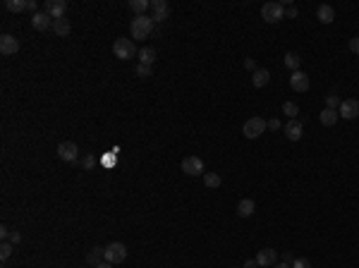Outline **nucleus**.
Listing matches in <instances>:
<instances>
[{
	"label": "nucleus",
	"mask_w": 359,
	"mask_h": 268,
	"mask_svg": "<svg viewBox=\"0 0 359 268\" xmlns=\"http://www.w3.org/2000/svg\"><path fill=\"white\" fill-rule=\"evenodd\" d=\"M156 29V22L149 17V15H137L130 24V31H132V38H149V34H153Z\"/></svg>",
	"instance_id": "nucleus-1"
},
{
	"label": "nucleus",
	"mask_w": 359,
	"mask_h": 268,
	"mask_svg": "<svg viewBox=\"0 0 359 268\" xmlns=\"http://www.w3.org/2000/svg\"><path fill=\"white\" fill-rule=\"evenodd\" d=\"M113 55L117 60H132L134 55H139L137 46H134V41L132 38H115V43H113Z\"/></svg>",
	"instance_id": "nucleus-2"
},
{
	"label": "nucleus",
	"mask_w": 359,
	"mask_h": 268,
	"mask_svg": "<svg viewBox=\"0 0 359 268\" xmlns=\"http://www.w3.org/2000/svg\"><path fill=\"white\" fill-rule=\"evenodd\" d=\"M266 129H268V122H266L264 118H259V115L249 118L247 122L242 125V134H245L247 139H259Z\"/></svg>",
	"instance_id": "nucleus-3"
},
{
	"label": "nucleus",
	"mask_w": 359,
	"mask_h": 268,
	"mask_svg": "<svg viewBox=\"0 0 359 268\" xmlns=\"http://www.w3.org/2000/svg\"><path fill=\"white\" fill-rule=\"evenodd\" d=\"M261 17H264V22H268V24L283 22V19H285V7H283V2H266V5L261 7Z\"/></svg>",
	"instance_id": "nucleus-4"
},
{
	"label": "nucleus",
	"mask_w": 359,
	"mask_h": 268,
	"mask_svg": "<svg viewBox=\"0 0 359 268\" xmlns=\"http://www.w3.org/2000/svg\"><path fill=\"white\" fill-rule=\"evenodd\" d=\"M127 259V247L122 242H111L106 247V261L108 264H122Z\"/></svg>",
	"instance_id": "nucleus-5"
},
{
	"label": "nucleus",
	"mask_w": 359,
	"mask_h": 268,
	"mask_svg": "<svg viewBox=\"0 0 359 268\" xmlns=\"http://www.w3.org/2000/svg\"><path fill=\"white\" fill-rule=\"evenodd\" d=\"M182 173L189 175V178H196V175H204V161L199 156H187L182 161Z\"/></svg>",
	"instance_id": "nucleus-6"
},
{
	"label": "nucleus",
	"mask_w": 359,
	"mask_h": 268,
	"mask_svg": "<svg viewBox=\"0 0 359 268\" xmlns=\"http://www.w3.org/2000/svg\"><path fill=\"white\" fill-rule=\"evenodd\" d=\"M340 118L342 120H357L359 118V101L357 98H345L340 103Z\"/></svg>",
	"instance_id": "nucleus-7"
},
{
	"label": "nucleus",
	"mask_w": 359,
	"mask_h": 268,
	"mask_svg": "<svg viewBox=\"0 0 359 268\" xmlns=\"http://www.w3.org/2000/svg\"><path fill=\"white\" fill-rule=\"evenodd\" d=\"M256 264H259V268L276 266V264H278L276 249H271V247H264V249H259V254H256Z\"/></svg>",
	"instance_id": "nucleus-8"
},
{
	"label": "nucleus",
	"mask_w": 359,
	"mask_h": 268,
	"mask_svg": "<svg viewBox=\"0 0 359 268\" xmlns=\"http://www.w3.org/2000/svg\"><path fill=\"white\" fill-rule=\"evenodd\" d=\"M57 156H60V161L72 163V161H77L79 149H77V144H75V142H62V144L57 146Z\"/></svg>",
	"instance_id": "nucleus-9"
},
{
	"label": "nucleus",
	"mask_w": 359,
	"mask_h": 268,
	"mask_svg": "<svg viewBox=\"0 0 359 268\" xmlns=\"http://www.w3.org/2000/svg\"><path fill=\"white\" fill-rule=\"evenodd\" d=\"M290 87H292V91H297V93H304V91H309L311 82H309V77L304 74L302 70H297V72L290 74Z\"/></svg>",
	"instance_id": "nucleus-10"
},
{
	"label": "nucleus",
	"mask_w": 359,
	"mask_h": 268,
	"mask_svg": "<svg viewBox=\"0 0 359 268\" xmlns=\"http://www.w3.org/2000/svg\"><path fill=\"white\" fill-rule=\"evenodd\" d=\"M168 15H170V7L166 0H151V19L153 22H166Z\"/></svg>",
	"instance_id": "nucleus-11"
},
{
	"label": "nucleus",
	"mask_w": 359,
	"mask_h": 268,
	"mask_svg": "<svg viewBox=\"0 0 359 268\" xmlns=\"http://www.w3.org/2000/svg\"><path fill=\"white\" fill-rule=\"evenodd\" d=\"M19 51V41L12 34H2L0 36V53L2 55H15Z\"/></svg>",
	"instance_id": "nucleus-12"
},
{
	"label": "nucleus",
	"mask_w": 359,
	"mask_h": 268,
	"mask_svg": "<svg viewBox=\"0 0 359 268\" xmlns=\"http://www.w3.org/2000/svg\"><path fill=\"white\" fill-rule=\"evenodd\" d=\"M46 12L53 19H62V15L67 12V2L65 0H46Z\"/></svg>",
	"instance_id": "nucleus-13"
},
{
	"label": "nucleus",
	"mask_w": 359,
	"mask_h": 268,
	"mask_svg": "<svg viewBox=\"0 0 359 268\" xmlns=\"http://www.w3.org/2000/svg\"><path fill=\"white\" fill-rule=\"evenodd\" d=\"M31 27L36 31H46L53 27V17L48 15V12H36L34 17H31Z\"/></svg>",
	"instance_id": "nucleus-14"
},
{
	"label": "nucleus",
	"mask_w": 359,
	"mask_h": 268,
	"mask_svg": "<svg viewBox=\"0 0 359 268\" xmlns=\"http://www.w3.org/2000/svg\"><path fill=\"white\" fill-rule=\"evenodd\" d=\"M283 132H285V137L290 139V142H300L302 139V122L300 120H290L285 127H283Z\"/></svg>",
	"instance_id": "nucleus-15"
},
{
	"label": "nucleus",
	"mask_w": 359,
	"mask_h": 268,
	"mask_svg": "<svg viewBox=\"0 0 359 268\" xmlns=\"http://www.w3.org/2000/svg\"><path fill=\"white\" fill-rule=\"evenodd\" d=\"M268 82H271V72H268V70H264V67H259V70L251 74V84H254L256 89H264Z\"/></svg>",
	"instance_id": "nucleus-16"
},
{
	"label": "nucleus",
	"mask_w": 359,
	"mask_h": 268,
	"mask_svg": "<svg viewBox=\"0 0 359 268\" xmlns=\"http://www.w3.org/2000/svg\"><path fill=\"white\" fill-rule=\"evenodd\" d=\"M86 261L94 268L98 266V264H103L106 261V247H91V251L86 254Z\"/></svg>",
	"instance_id": "nucleus-17"
},
{
	"label": "nucleus",
	"mask_w": 359,
	"mask_h": 268,
	"mask_svg": "<svg viewBox=\"0 0 359 268\" xmlns=\"http://www.w3.org/2000/svg\"><path fill=\"white\" fill-rule=\"evenodd\" d=\"M316 17H319V22H321V24H331L333 19H335V10H333L331 5H319Z\"/></svg>",
	"instance_id": "nucleus-18"
},
{
	"label": "nucleus",
	"mask_w": 359,
	"mask_h": 268,
	"mask_svg": "<svg viewBox=\"0 0 359 268\" xmlns=\"http://www.w3.org/2000/svg\"><path fill=\"white\" fill-rule=\"evenodd\" d=\"M338 118H340V113H338V110H331V108H323L321 115H319V120H321L323 127H333V125L338 122Z\"/></svg>",
	"instance_id": "nucleus-19"
},
{
	"label": "nucleus",
	"mask_w": 359,
	"mask_h": 268,
	"mask_svg": "<svg viewBox=\"0 0 359 268\" xmlns=\"http://www.w3.org/2000/svg\"><path fill=\"white\" fill-rule=\"evenodd\" d=\"M254 211H256V204H254L251 199H242V201L237 204V215H240V218H249V215H254Z\"/></svg>",
	"instance_id": "nucleus-20"
},
{
	"label": "nucleus",
	"mask_w": 359,
	"mask_h": 268,
	"mask_svg": "<svg viewBox=\"0 0 359 268\" xmlns=\"http://www.w3.org/2000/svg\"><path fill=\"white\" fill-rule=\"evenodd\" d=\"M153 62H156V48L144 46V48L139 51V65H153Z\"/></svg>",
	"instance_id": "nucleus-21"
},
{
	"label": "nucleus",
	"mask_w": 359,
	"mask_h": 268,
	"mask_svg": "<svg viewBox=\"0 0 359 268\" xmlns=\"http://www.w3.org/2000/svg\"><path fill=\"white\" fill-rule=\"evenodd\" d=\"M221 175L218 173H204V184L208 187V189H218L221 187Z\"/></svg>",
	"instance_id": "nucleus-22"
},
{
	"label": "nucleus",
	"mask_w": 359,
	"mask_h": 268,
	"mask_svg": "<svg viewBox=\"0 0 359 268\" xmlns=\"http://www.w3.org/2000/svg\"><path fill=\"white\" fill-rule=\"evenodd\" d=\"M285 65H287L292 72H297V70H300V65H302V58H300L295 51H290V53L285 55Z\"/></svg>",
	"instance_id": "nucleus-23"
},
{
	"label": "nucleus",
	"mask_w": 359,
	"mask_h": 268,
	"mask_svg": "<svg viewBox=\"0 0 359 268\" xmlns=\"http://www.w3.org/2000/svg\"><path fill=\"white\" fill-rule=\"evenodd\" d=\"M283 115H287L290 120H297V115H300V106H297V103H292V101L283 103Z\"/></svg>",
	"instance_id": "nucleus-24"
},
{
	"label": "nucleus",
	"mask_w": 359,
	"mask_h": 268,
	"mask_svg": "<svg viewBox=\"0 0 359 268\" xmlns=\"http://www.w3.org/2000/svg\"><path fill=\"white\" fill-rule=\"evenodd\" d=\"M149 7H151V2H149V0H130V10H132V12H137V15H144Z\"/></svg>",
	"instance_id": "nucleus-25"
},
{
	"label": "nucleus",
	"mask_w": 359,
	"mask_h": 268,
	"mask_svg": "<svg viewBox=\"0 0 359 268\" xmlns=\"http://www.w3.org/2000/svg\"><path fill=\"white\" fill-rule=\"evenodd\" d=\"M53 31L57 36H67L70 34V22L67 19H53Z\"/></svg>",
	"instance_id": "nucleus-26"
},
{
	"label": "nucleus",
	"mask_w": 359,
	"mask_h": 268,
	"mask_svg": "<svg viewBox=\"0 0 359 268\" xmlns=\"http://www.w3.org/2000/svg\"><path fill=\"white\" fill-rule=\"evenodd\" d=\"M5 7L10 12H24L27 10V0H5Z\"/></svg>",
	"instance_id": "nucleus-27"
},
{
	"label": "nucleus",
	"mask_w": 359,
	"mask_h": 268,
	"mask_svg": "<svg viewBox=\"0 0 359 268\" xmlns=\"http://www.w3.org/2000/svg\"><path fill=\"white\" fill-rule=\"evenodd\" d=\"M12 249H15V244H12V242H2V244H0V259H2V261H7V259L12 256Z\"/></svg>",
	"instance_id": "nucleus-28"
},
{
	"label": "nucleus",
	"mask_w": 359,
	"mask_h": 268,
	"mask_svg": "<svg viewBox=\"0 0 359 268\" xmlns=\"http://www.w3.org/2000/svg\"><path fill=\"white\" fill-rule=\"evenodd\" d=\"M137 77H141V79L153 77V67L151 65H137Z\"/></svg>",
	"instance_id": "nucleus-29"
},
{
	"label": "nucleus",
	"mask_w": 359,
	"mask_h": 268,
	"mask_svg": "<svg viewBox=\"0 0 359 268\" xmlns=\"http://www.w3.org/2000/svg\"><path fill=\"white\" fill-rule=\"evenodd\" d=\"M340 103H342V101H340L335 93H328V96H326V108H331V110H340Z\"/></svg>",
	"instance_id": "nucleus-30"
},
{
	"label": "nucleus",
	"mask_w": 359,
	"mask_h": 268,
	"mask_svg": "<svg viewBox=\"0 0 359 268\" xmlns=\"http://www.w3.org/2000/svg\"><path fill=\"white\" fill-rule=\"evenodd\" d=\"M292 268H311V261H309V259H295V261H292Z\"/></svg>",
	"instance_id": "nucleus-31"
},
{
	"label": "nucleus",
	"mask_w": 359,
	"mask_h": 268,
	"mask_svg": "<svg viewBox=\"0 0 359 268\" xmlns=\"http://www.w3.org/2000/svg\"><path fill=\"white\" fill-rule=\"evenodd\" d=\"M245 67H247L251 74H254V72L259 70V67H256V60H254V58H245Z\"/></svg>",
	"instance_id": "nucleus-32"
},
{
	"label": "nucleus",
	"mask_w": 359,
	"mask_h": 268,
	"mask_svg": "<svg viewBox=\"0 0 359 268\" xmlns=\"http://www.w3.org/2000/svg\"><path fill=\"white\" fill-rule=\"evenodd\" d=\"M297 15H300V12H297V7H295V5H287V7H285V17H290V19H295Z\"/></svg>",
	"instance_id": "nucleus-33"
},
{
	"label": "nucleus",
	"mask_w": 359,
	"mask_h": 268,
	"mask_svg": "<svg viewBox=\"0 0 359 268\" xmlns=\"http://www.w3.org/2000/svg\"><path fill=\"white\" fill-rule=\"evenodd\" d=\"M10 235H12V230H10L7 225H0V237H2V242H7Z\"/></svg>",
	"instance_id": "nucleus-34"
},
{
	"label": "nucleus",
	"mask_w": 359,
	"mask_h": 268,
	"mask_svg": "<svg viewBox=\"0 0 359 268\" xmlns=\"http://www.w3.org/2000/svg\"><path fill=\"white\" fill-rule=\"evenodd\" d=\"M350 51H352L355 55H359V36H355V38H350Z\"/></svg>",
	"instance_id": "nucleus-35"
},
{
	"label": "nucleus",
	"mask_w": 359,
	"mask_h": 268,
	"mask_svg": "<svg viewBox=\"0 0 359 268\" xmlns=\"http://www.w3.org/2000/svg\"><path fill=\"white\" fill-rule=\"evenodd\" d=\"M7 242H12V244H15V247H17V244H19V242H22V235H19V232H17V230H12V235H10V239H7Z\"/></svg>",
	"instance_id": "nucleus-36"
},
{
	"label": "nucleus",
	"mask_w": 359,
	"mask_h": 268,
	"mask_svg": "<svg viewBox=\"0 0 359 268\" xmlns=\"http://www.w3.org/2000/svg\"><path fill=\"white\" fill-rule=\"evenodd\" d=\"M94 165H96V158H91V156H86V158H84V168H86V170H91Z\"/></svg>",
	"instance_id": "nucleus-37"
},
{
	"label": "nucleus",
	"mask_w": 359,
	"mask_h": 268,
	"mask_svg": "<svg viewBox=\"0 0 359 268\" xmlns=\"http://www.w3.org/2000/svg\"><path fill=\"white\" fill-rule=\"evenodd\" d=\"M268 129H273V132H276V129H280V120H268Z\"/></svg>",
	"instance_id": "nucleus-38"
},
{
	"label": "nucleus",
	"mask_w": 359,
	"mask_h": 268,
	"mask_svg": "<svg viewBox=\"0 0 359 268\" xmlns=\"http://www.w3.org/2000/svg\"><path fill=\"white\" fill-rule=\"evenodd\" d=\"M36 7H38V5H36V0H27V10H31L34 15H36Z\"/></svg>",
	"instance_id": "nucleus-39"
},
{
	"label": "nucleus",
	"mask_w": 359,
	"mask_h": 268,
	"mask_svg": "<svg viewBox=\"0 0 359 268\" xmlns=\"http://www.w3.org/2000/svg\"><path fill=\"white\" fill-rule=\"evenodd\" d=\"M292 261H295L292 254H283V264H290V266H292Z\"/></svg>",
	"instance_id": "nucleus-40"
},
{
	"label": "nucleus",
	"mask_w": 359,
	"mask_h": 268,
	"mask_svg": "<svg viewBox=\"0 0 359 268\" xmlns=\"http://www.w3.org/2000/svg\"><path fill=\"white\" fill-rule=\"evenodd\" d=\"M245 268H259V264H256V259H249L247 264H245Z\"/></svg>",
	"instance_id": "nucleus-41"
},
{
	"label": "nucleus",
	"mask_w": 359,
	"mask_h": 268,
	"mask_svg": "<svg viewBox=\"0 0 359 268\" xmlns=\"http://www.w3.org/2000/svg\"><path fill=\"white\" fill-rule=\"evenodd\" d=\"M273 268H292V266H290V264H283V261H280V264H276Z\"/></svg>",
	"instance_id": "nucleus-42"
},
{
	"label": "nucleus",
	"mask_w": 359,
	"mask_h": 268,
	"mask_svg": "<svg viewBox=\"0 0 359 268\" xmlns=\"http://www.w3.org/2000/svg\"><path fill=\"white\" fill-rule=\"evenodd\" d=\"M111 266H113V264H108V261H103V264H98L96 268H111Z\"/></svg>",
	"instance_id": "nucleus-43"
}]
</instances>
